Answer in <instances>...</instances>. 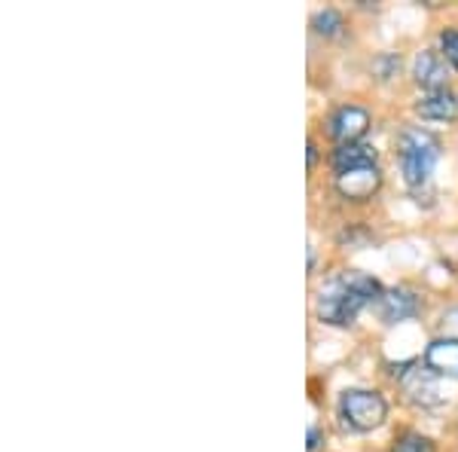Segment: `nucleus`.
<instances>
[{
	"mask_svg": "<svg viewBox=\"0 0 458 452\" xmlns=\"http://www.w3.org/2000/svg\"><path fill=\"white\" fill-rule=\"evenodd\" d=\"M327 125H330V138L339 141V147L358 144V141L367 135V129H370V114H367L364 107L345 105L330 116Z\"/></svg>",
	"mask_w": 458,
	"mask_h": 452,
	"instance_id": "4",
	"label": "nucleus"
},
{
	"mask_svg": "<svg viewBox=\"0 0 458 452\" xmlns=\"http://www.w3.org/2000/svg\"><path fill=\"white\" fill-rule=\"evenodd\" d=\"M394 452H434V443L422 434H403L401 440H397Z\"/></svg>",
	"mask_w": 458,
	"mask_h": 452,
	"instance_id": "13",
	"label": "nucleus"
},
{
	"mask_svg": "<svg viewBox=\"0 0 458 452\" xmlns=\"http://www.w3.org/2000/svg\"><path fill=\"white\" fill-rule=\"evenodd\" d=\"M397 157H401V172L412 190L425 187L431 181V172L440 159V144L431 132L406 129L397 138Z\"/></svg>",
	"mask_w": 458,
	"mask_h": 452,
	"instance_id": "2",
	"label": "nucleus"
},
{
	"mask_svg": "<svg viewBox=\"0 0 458 452\" xmlns=\"http://www.w3.org/2000/svg\"><path fill=\"white\" fill-rule=\"evenodd\" d=\"M419 312V296L412 291H403V287H394V291L382 294L379 300V315L386 324H397V321H406Z\"/></svg>",
	"mask_w": 458,
	"mask_h": 452,
	"instance_id": "9",
	"label": "nucleus"
},
{
	"mask_svg": "<svg viewBox=\"0 0 458 452\" xmlns=\"http://www.w3.org/2000/svg\"><path fill=\"white\" fill-rule=\"evenodd\" d=\"M315 162H318V153H315V144L309 141V166H315Z\"/></svg>",
	"mask_w": 458,
	"mask_h": 452,
	"instance_id": "17",
	"label": "nucleus"
},
{
	"mask_svg": "<svg viewBox=\"0 0 458 452\" xmlns=\"http://www.w3.org/2000/svg\"><path fill=\"white\" fill-rule=\"evenodd\" d=\"M339 416H343V422L352 431H373V428H379L386 422L388 406L376 391L354 388L339 397Z\"/></svg>",
	"mask_w": 458,
	"mask_h": 452,
	"instance_id": "3",
	"label": "nucleus"
},
{
	"mask_svg": "<svg viewBox=\"0 0 458 452\" xmlns=\"http://www.w3.org/2000/svg\"><path fill=\"white\" fill-rule=\"evenodd\" d=\"M318 440H321V434H318V428H312V431H309V449H315Z\"/></svg>",
	"mask_w": 458,
	"mask_h": 452,
	"instance_id": "16",
	"label": "nucleus"
},
{
	"mask_svg": "<svg viewBox=\"0 0 458 452\" xmlns=\"http://www.w3.org/2000/svg\"><path fill=\"white\" fill-rule=\"evenodd\" d=\"M373 300H382V285L364 272H343L330 281L321 291V300H318V315L327 324H336V328H345L358 318L360 309Z\"/></svg>",
	"mask_w": 458,
	"mask_h": 452,
	"instance_id": "1",
	"label": "nucleus"
},
{
	"mask_svg": "<svg viewBox=\"0 0 458 452\" xmlns=\"http://www.w3.org/2000/svg\"><path fill=\"white\" fill-rule=\"evenodd\" d=\"M403 391L412 404L419 406H437L440 404V385H437V373H431L428 367H410L403 373Z\"/></svg>",
	"mask_w": 458,
	"mask_h": 452,
	"instance_id": "6",
	"label": "nucleus"
},
{
	"mask_svg": "<svg viewBox=\"0 0 458 452\" xmlns=\"http://www.w3.org/2000/svg\"><path fill=\"white\" fill-rule=\"evenodd\" d=\"M376 73H379V80H391L394 77V71H401V58L397 55H382V58H376Z\"/></svg>",
	"mask_w": 458,
	"mask_h": 452,
	"instance_id": "15",
	"label": "nucleus"
},
{
	"mask_svg": "<svg viewBox=\"0 0 458 452\" xmlns=\"http://www.w3.org/2000/svg\"><path fill=\"white\" fill-rule=\"evenodd\" d=\"M416 110H419V116H425V120H453L458 114V98L443 89V92L425 95V98L416 105Z\"/></svg>",
	"mask_w": 458,
	"mask_h": 452,
	"instance_id": "11",
	"label": "nucleus"
},
{
	"mask_svg": "<svg viewBox=\"0 0 458 452\" xmlns=\"http://www.w3.org/2000/svg\"><path fill=\"white\" fill-rule=\"evenodd\" d=\"M315 31L318 34H324V37H334V34H339V28H343V16H339L336 10H321L315 16Z\"/></svg>",
	"mask_w": 458,
	"mask_h": 452,
	"instance_id": "12",
	"label": "nucleus"
},
{
	"mask_svg": "<svg viewBox=\"0 0 458 452\" xmlns=\"http://www.w3.org/2000/svg\"><path fill=\"white\" fill-rule=\"evenodd\" d=\"M440 43H443V55H446V62L458 71V31H443Z\"/></svg>",
	"mask_w": 458,
	"mask_h": 452,
	"instance_id": "14",
	"label": "nucleus"
},
{
	"mask_svg": "<svg viewBox=\"0 0 458 452\" xmlns=\"http://www.w3.org/2000/svg\"><path fill=\"white\" fill-rule=\"evenodd\" d=\"M425 367L437 376H446V380H458V339H434L425 352Z\"/></svg>",
	"mask_w": 458,
	"mask_h": 452,
	"instance_id": "8",
	"label": "nucleus"
},
{
	"mask_svg": "<svg viewBox=\"0 0 458 452\" xmlns=\"http://www.w3.org/2000/svg\"><path fill=\"white\" fill-rule=\"evenodd\" d=\"M382 183V175L376 166H364V168H352V172L336 175V190L343 199H354V202H364L370 199Z\"/></svg>",
	"mask_w": 458,
	"mask_h": 452,
	"instance_id": "5",
	"label": "nucleus"
},
{
	"mask_svg": "<svg viewBox=\"0 0 458 452\" xmlns=\"http://www.w3.org/2000/svg\"><path fill=\"white\" fill-rule=\"evenodd\" d=\"M416 83L431 89V92H443L449 83V68H446V58L440 53H434V49H425V53L416 55Z\"/></svg>",
	"mask_w": 458,
	"mask_h": 452,
	"instance_id": "7",
	"label": "nucleus"
},
{
	"mask_svg": "<svg viewBox=\"0 0 458 452\" xmlns=\"http://www.w3.org/2000/svg\"><path fill=\"white\" fill-rule=\"evenodd\" d=\"M376 166V150L370 144H343L334 150V168L336 175L352 172V168Z\"/></svg>",
	"mask_w": 458,
	"mask_h": 452,
	"instance_id": "10",
	"label": "nucleus"
}]
</instances>
